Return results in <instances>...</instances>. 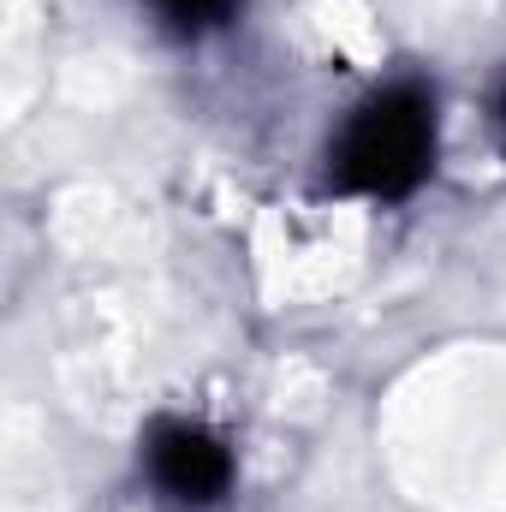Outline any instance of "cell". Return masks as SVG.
<instances>
[{
  "label": "cell",
  "instance_id": "cell-3",
  "mask_svg": "<svg viewBox=\"0 0 506 512\" xmlns=\"http://www.w3.org/2000/svg\"><path fill=\"white\" fill-rule=\"evenodd\" d=\"M149 6L173 36H203V30H221L245 0H149Z\"/></svg>",
  "mask_w": 506,
  "mask_h": 512
},
{
  "label": "cell",
  "instance_id": "cell-1",
  "mask_svg": "<svg viewBox=\"0 0 506 512\" xmlns=\"http://www.w3.org/2000/svg\"><path fill=\"white\" fill-rule=\"evenodd\" d=\"M435 167V96L417 84H393L370 96L334 149V191L346 197H411Z\"/></svg>",
  "mask_w": 506,
  "mask_h": 512
},
{
  "label": "cell",
  "instance_id": "cell-2",
  "mask_svg": "<svg viewBox=\"0 0 506 512\" xmlns=\"http://www.w3.org/2000/svg\"><path fill=\"white\" fill-rule=\"evenodd\" d=\"M149 471H155L161 495H173L179 507H215L233 483V453L215 429L173 417L149 435Z\"/></svg>",
  "mask_w": 506,
  "mask_h": 512
},
{
  "label": "cell",
  "instance_id": "cell-4",
  "mask_svg": "<svg viewBox=\"0 0 506 512\" xmlns=\"http://www.w3.org/2000/svg\"><path fill=\"white\" fill-rule=\"evenodd\" d=\"M495 131H501V143H506V90L495 96Z\"/></svg>",
  "mask_w": 506,
  "mask_h": 512
}]
</instances>
